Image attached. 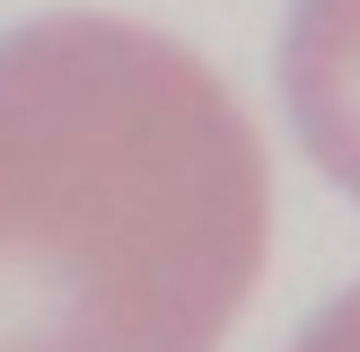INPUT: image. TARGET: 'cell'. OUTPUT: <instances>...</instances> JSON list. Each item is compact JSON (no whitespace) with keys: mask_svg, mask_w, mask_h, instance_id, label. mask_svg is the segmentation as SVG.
I'll return each mask as SVG.
<instances>
[{"mask_svg":"<svg viewBox=\"0 0 360 352\" xmlns=\"http://www.w3.org/2000/svg\"><path fill=\"white\" fill-rule=\"evenodd\" d=\"M264 229V141L202 53L97 9L0 35V352H220Z\"/></svg>","mask_w":360,"mask_h":352,"instance_id":"obj_1","label":"cell"},{"mask_svg":"<svg viewBox=\"0 0 360 352\" xmlns=\"http://www.w3.org/2000/svg\"><path fill=\"white\" fill-rule=\"evenodd\" d=\"M281 97L308 158L360 203V0H299L281 35Z\"/></svg>","mask_w":360,"mask_h":352,"instance_id":"obj_2","label":"cell"},{"mask_svg":"<svg viewBox=\"0 0 360 352\" xmlns=\"http://www.w3.org/2000/svg\"><path fill=\"white\" fill-rule=\"evenodd\" d=\"M290 352H360V282L334 299V308H316L308 326H299V344H290Z\"/></svg>","mask_w":360,"mask_h":352,"instance_id":"obj_3","label":"cell"}]
</instances>
